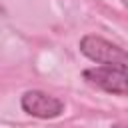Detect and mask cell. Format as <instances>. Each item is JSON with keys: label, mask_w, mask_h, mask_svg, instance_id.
Returning <instances> with one entry per match:
<instances>
[{"label": "cell", "mask_w": 128, "mask_h": 128, "mask_svg": "<svg viewBox=\"0 0 128 128\" xmlns=\"http://www.w3.org/2000/svg\"><path fill=\"white\" fill-rule=\"evenodd\" d=\"M82 78L86 84L92 88H98L108 94L116 96H126L128 84H126V66H110V64H100L94 68H86L82 72Z\"/></svg>", "instance_id": "1"}, {"label": "cell", "mask_w": 128, "mask_h": 128, "mask_svg": "<svg viewBox=\"0 0 128 128\" xmlns=\"http://www.w3.org/2000/svg\"><path fill=\"white\" fill-rule=\"evenodd\" d=\"M80 52L96 62V64H110V66H126L128 56L126 50L120 48L118 44H112L110 40L96 36V34H86L80 40Z\"/></svg>", "instance_id": "2"}, {"label": "cell", "mask_w": 128, "mask_h": 128, "mask_svg": "<svg viewBox=\"0 0 128 128\" xmlns=\"http://www.w3.org/2000/svg\"><path fill=\"white\" fill-rule=\"evenodd\" d=\"M20 106L26 114L34 116V118H42V120H50V118H58L64 112V104L60 98L46 94L42 90H28L22 94L20 98Z\"/></svg>", "instance_id": "3"}, {"label": "cell", "mask_w": 128, "mask_h": 128, "mask_svg": "<svg viewBox=\"0 0 128 128\" xmlns=\"http://www.w3.org/2000/svg\"><path fill=\"white\" fill-rule=\"evenodd\" d=\"M112 128H126V126H124V124H114Z\"/></svg>", "instance_id": "4"}]
</instances>
